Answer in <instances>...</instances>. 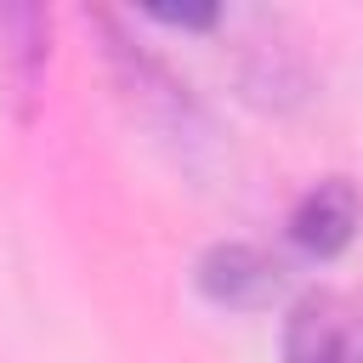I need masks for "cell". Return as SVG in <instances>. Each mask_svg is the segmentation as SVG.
<instances>
[{"mask_svg": "<svg viewBox=\"0 0 363 363\" xmlns=\"http://www.w3.org/2000/svg\"><path fill=\"white\" fill-rule=\"evenodd\" d=\"M363 221V193L346 182V176H329L318 187H306L289 210V238L306 250V255H340L352 244Z\"/></svg>", "mask_w": 363, "mask_h": 363, "instance_id": "obj_3", "label": "cell"}, {"mask_svg": "<svg viewBox=\"0 0 363 363\" xmlns=\"http://www.w3.org/2000/svg\"><path fill=\"white\" fill-rule=\"evenodd\" d=\"M193 284L216 301V306H238V312H255L267 306L278 289H284V267L255 250V244H210L193 267Z\"/></svg>", "mask_w": 363, "mask_h": 363, "instance_id": "obj_2", "label": "cell"}, {"mask_svg": "<svg viewBox=\"0 0 363 363\" xmlns=\"http://www.w3.org/2000/svg\"><path fill=\"white\" fill-rule=\"evenodd\" d=\"M284 363H363V306L301 295L284 318Z\"/></svg>", "mask_w": 363, "mask_h": 363, "instance_id": "obj_1", "label": "cell"}]
</instances>
